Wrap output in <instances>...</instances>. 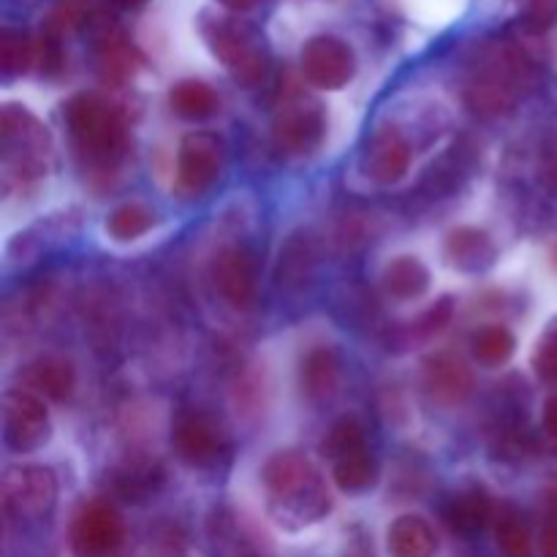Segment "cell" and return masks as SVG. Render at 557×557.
I'll use <instances>...</instances> for the list:
<instances>
[{
  "mask_svg": "<svg viewBox=\"0 0 557 557\" xmlns=\"http://www.w3.org/2000/svg\"><path fill=\"white\" fill-rule=\"evenodd\" d=\"M275 520L286 528L313 525L332 511V495L319 468L299 451H277L261 468Z\"/></svg>",
  "mask_w": 557,
  "mask_h": 557,
  "instance_id": "6da1fadb",
  "label": "cell"
},
{
  "mask_svg": "<svg viewBox=\"0 0 557 557\" xmlns=\"http://www.w3.org/2000/svg\"><path fill=\"white\" fill-rule=\"evenodd\" d=\"M65 128L74 139L76 156L96 169H114L131 147L125 117L98 92H76L63 107Z\"/></svg>",
  "mask_w": 557,
  "mask_h": 557,
  "instance_id": "7a4b0ae2",
  "label": "cell"
},
{
  "mask_svg": "<svg viewBox=\"0 0 557 557\" xmlns=\"http://www.w3.org/2000/svg\"><path fill=\"white\" fill-rule=\"evenodd\" d=\"M531 79V65L511 44H487L473 63L466 85V103L479 117L511 112L522 85Z\"/></svg>",
  "mask_w": 557,
  "mask_h": 557,
  "instance_id": "3957f363",
  "label": "cell"
},
{
  "mask_svg": "<svg viewBox=\"0 0 557 557\" xmlns=\"http://www.w3.org/2000/svg\"><path fill=\"white\" fill-rule=\"evenodd\" d=\"M199 30L218 63L243 87H256L270 71V52L259 33L234 16L205 14Z\"/></svg>",
  "mask_w": 557,
  "mask_h": 557,
  "instance_id": "277c9868",
  "label": "cell"
},
{
  "mask_svg": "<svg viewBox=\"0 0 557 557\" xmlns=\"http://www.w3.org/2000/svg\"><path fill=\"white\" fill-rule=\"evenodd\" d=\"M0 150L3 169L20 183L47 174L52 161V136L47 125L20 103H5L0 112Z\"/></svg>",
  "mask_w": 557,
  "mask_h": 557,
  "instance_id": "5b68a950",
  "label": "cell"
},
{
  "mask_svg": "<svg viewBox=\"0 0 557 557\" xmlns=\"http://www.w3.org/2000/svg\"><path fill=\"white\" fill-rule=\"evenodd\" d=\"M326 136V112L315 98L292 92L283 98L272 117V139L286 156L302 158L321 147Z\"/></svg>",
  "mask_w": 557,
  "mask_h": 557,
  "instance_id": "8992f818",
  "label": "cell"
},
{
  "mask_svg": "<svg viewBox=\"0 0 557 557\" xmlns=\"http://www.w3.org/2000/svg\"><path fill=\"white\" fill-rule=\"evenodd\" d=\"M228 161V145L215 131H194L183 136L177 152V190L201 196L221 180Z\"/></svg>",
  "mask_w": 557,
  "mask_h": 557,
  "instance_id": "52a82bcc",
  "label": "cell"
},
{
  "mask_svg": "<svg viewBox=\"0 0 557 557\" xmlns=\"http://www.w3.org/2000/svg\"><path fill=\"white\" fill-rule=\"evenodd\" d=\"M174 455L194 468H212L228 451L221 424L199 408H183L172 422Z\"/></svg>",
  "mask_w": 557,
  "mask_h": 557,
  "instance_id": "ba28073f",
  "label": "cell"
},
{
  "mask_svg": "<svg viewBox=\"0 0 557 557\" xmlns=\"http://www.w3.org/2000/svg\"><path fill=\"white\" fill-rule=\"evenodd\" d=\"M52 435V422H49L47 406L36 392L11 389L3 397V441L9 449L36 451Z\"/></svg>",
  "mask_w": 557,
  "mask_h": 557,
  "instance_id": "9c48e42d",
  "label": "cell"
},
{
  "mask_svg": "<svg viewBox=\"0 0 557 557\" xmlns=\"http://www.w3.org/2000/svg\"><path fill=\"white\" fill-rule=\"evenodd\" d=\"M302 76L319 90H343L357 74V54L343 38L337 36H313L305 41Z\"/></svg>",
  "mask_w": 557,
  "mask_h": 557,
  "instance_id": "30bf717a",
  "label": "cell"
},
{
  "mask_svg": "<svg viewBox=\"0 0 557 557\" xmlns=\"http://www.w3.org/2000/svg\"><path fill=\"white\" fill-rule=\"evenodd\" d=\"M58 500V479L44 466H14L3 473V504L16 517L49 515Z\"/></svg>",
  "mask_w": 557,
  "mask_h": 557,
  "instance_id": "8fae6325",
  "label": "cell"
},
{
  "mask_svg": "<svg viewBox=\"0 0 557 557\" xmlns=\"http://www.w3.org/2000/svg\"><path fill=\"white\" fill-rule=\"evenodd\" d=\"M123 536V520L107 500H90L82 506L71 525V547L79 557H109L117 553Z\"/></svg>",
  "mask_w": 557,
  "mask_h": 557,
  "instance_id": "7c38bea8",
  "label": "cell"
},
{
  "mask_svg": "<svg viewBox=\"0 0 557 557\" xmlns=\"http://www.w3.org/2000/svg\"><path fill=\"white\" fill-rule=\"evenodd\" d=\"M212 281H215L218 294L237 310L253 308L256 297H259L256 259L250 250L239 248V245L223 248L218 253L215 264H212Z\"/></svg>",
  "mask_w": 557,
  "mask_h": 557,
  "instance_id": "4fadbf2b",
  "label": "cell"
},
{
  "mask_svg": "<svg viewBox=\"0 0 557 557\" xmlns=\"http://www.w3.org/2000/svg\"><path fill=\"white\" fill-rule=\"evenodd\" d=\"M422 384L438 406H460L473 395V370L455 354H430L422 362Z\"/></svg>",
  "mask_w": 557,
  "mask_h": 557,
  "instance_id": "5bb4252c",
  "label": "cell"
},
{
  "mask_svg": "<svg viewBox=\"0 0 557 557\" xmlns=\"http://www.w3.org/2000/svg\"><path fill=\"white\" fill-rule=\"evenodd\" d=\"M362 163L373 183L395 185L406 177L408 166H411V145L392 125L389 128H381L370 136Z\"/></svg>",
  "mask_w": 557,
  "mask_h": 557,
  "instance_id": "9a60e30c",
  "label": "cell"
},
{
  "mask_svg": "<svg viewBox=\"0 0 557 557\" xmlns=\"http://www.w3.org/2000/svg\"><path fill=\"white\" fill-rule=\"evenodd\" d=\"M446 259L451 267L462 272H482L487 267H493L498 248L490 239L487 232L476 226H457L451 228L449 237H446Z\"/></svg>",
  "mask_w": 557,
  "mask_h": 557,
  "instance_id": "2e32d148",
  "label": "cell"
},
{
  "mask_svg": "<svg viewBox=\"0 0 557 557\" xmlns=\"http://www.w3.org/2000/svg\"><path fill=\"white\" fill-rule=\"evenodd\" d=\"M386 547L392 557H433L438 549L433 525L419 515H400L389 525Z\"/></svg>",
  "mask_w": 557,
  "mask_h": 557,
  "instance_id": "e0dca14e",
  "label": "cell"
},
{
  "mask_svg": "<svg viewBox=\"0 0 557 557\" xmlns=\"http://www.w3.org/2000/svg\"><path fill=\"white\" fill-rule=\"evenodd\" d=\"M299 386L308 400H330L341 386V362L330 348H313L299 364Z\"/></svg>",
  "mask_w": 557,
  "mask_h": 557,
  "instance_id": "ac0fdd59",
  "label": "cell"
},
{
  "mask_svg": "<svg viewBox=\"0 0 557 557\" xmlns=\"http://www.w3.org/2000/svg\"><path fill=\"white\" fill-rule=\"evenodd\" d=\"M495 515V504L484 487H468L466 493L457 495L446 509V522L451 531L462 533V536H473L482 533L490 525Z\"/></svg>",
  "mask_w": 557,
  "mask_h": 557,
  "instance_id": "d6986e66",
  "label": "cell"
},
{
  "mask_svg": "<svg viewBox=\"0 0 557 557\" xmlns=\"http://www.w3.org/2000/svg\"><path fill=\"white\" fill-rule=\"evenodd\" d=\"M384 283L386 297L397 299V302H408V299H419L430 288V270L417 259V256H397L384 267Z\"/></svg>",
  "mask_w": 557,
  "mask_h": 557,
  "instance_id": "ffe728a7",
  "label": "cell"
},
{
  "mask_svg": "<svg viewBox=\"0 0 557 557\" xmlns=\"http://www.w3.org/2000/svg\"><path fill=\"white\" fill-rule=\"evenodd\" d=\"M141 69V54L131 47L125 38L120 36H107L98 44L96 52V71L107 85H125L128 79H134L136 71Z\"/></svg>",
  "mask_w": 557,
  "mask_h": 557,
  "instance_id": "44dd1931",
  "label": "cell"
},
{
  "mask_svg": "<svg viewBox=\"0 0 557 557\" xmlns=\"http://www.w3.org/2000/svg\"><path fill=\"white\" fill-rule=\"evenodd\" d=\"M315 267V248L308 234H294L281 248L277 256V286L281 288H302L310 281Z\"/></svg>",
  "mask_w": 557,
  "mask_h": 557,
  "instance_id": "7402d4cb",
  "label": "cell"
},
{
  "mask_svg": "<svg viewBox=\"0 0 557 557\" xmlns=\"http://www.w3.org/2000/svg\"><path fill=\"white\" fill-rule=\"evenodd\" d=\"M169 107L177 117L199 123V120L212 117L221 107V98L207 82L201 79H183L169 90Z\"/></svg>",
  "mask_w": 557,
  "mask_h": 557,
  "instance_id": "603a6c76",
  "label": "cell"
},
{
  "mask_svg": "<svg viewBox=\"0 0 557 557\" xmlns=\"http://www.w3.org/2000/svg\"><path fill=\"white\" fill-rule=\"evenodd\" d=\"M27 384L44 397L54 403H63L74 392L76 373L74 364L63 357H41L27 368Z\"/></svg>",
  "mask_w": 557,
  "mask_h": 557,
  "instance_id": "cb8c5ba5",
  "label": "cell"
},
{
  "mask_svg": "<svg viewBox=\"0 0 557 557\" xmlns=\"http://www.w3.org/2000/svg\"><path fill=\"white\" fill-rule=\"evenodd\" d=\"M332 476L343 493H362V490L373 487L375 476H379V462L370 455V449L354 451V455L332 462Z\"/></svg>",
  "mask_w": 557,
  "mask_h": 557,
  "instance_id": "d4e9b609",
  "label": "cell"
},
{
  "mask_svg": "<svg viewBox=\"0 0 557 557\" xmlns=\"http://www.w3.org/2000/svg\"><path fill=\"white\" fill-rule=\"evenodd\" d=\"M517 351V337L511 335L509 326L504 324H487L473 335V357L484 364V368H500L509 362Z\"/></svg>",
  "mask_w": 557,
  "mask_h": 557,
  "instance_id": "484cf974",
  "label": "cell"
},
{
  "mask_svg": "<svg viewBox=\"0 0 557 557\" xmlns=\"http://www.w3.org/2000/svg\"><path fill=\"white\" fill-rule=\"evenodd\" d=\"M36 63V41L20 27H3L0 33V69L5 76H22Z\"/></svg>",
  "mask_w": 557,
  "mask_h": 557,
  "instance_id": "4316f807",
  "label": "cell"
},
{
  "mask_svg": "<svg viewBox=\"0 0 557 557\" xmlns=\"http://www.w3.org/2000/svg\"><path fill=\"white\" fill-rule=\"evenodd\" d=\"M152 226H156V212H152L150 207L139 205V201H128V205L114 207L107 218L109 237L120 239V243L141 237V234L150 232Z\"/></svg>",
  "mask_w": 557,
  "mask_h": 557,
  "instance_id": "83f0119b",
  "label": "cell"
},
{
  "mask_svg": "<svg viewBox=\"0 0 557 557\" xmlns=\"http://www.w3.org/2000/svg\"><path fill=\"white\" fill-rule=\"evenodd\" d=\"M368 449V441H364V428L357 417H341L332 424L330 435L324 441V451L332 462L341 460V457L354 455V451Z\"/></svg>",
  "mask_w": 557,
  "mask_h": 557,
  "instance_id": "f1b7e54d",
  "label": "cell"
},
{
  "mask_svg": "<svg viewBox=\"0 0 557 557\" xmlns=\"http://www.w3.org/2000/svg\"><path fill=\"white\" fill-rule=\"evenodd\" d=\"M495 536H498V547L504 557H533L531 528H528L525 522H522V517H517L515 511L500 517Z\"/></svg>",
  "mask_w": 557,
  "mask_h": 557,
  "instance_id": "f546056e",
  "label": "cell"
},
{
  "mask_svg": "<svg viewBox=\"0 0 557 557\" xmlns=\"http://www.w3.org/2000/svg\"><path fill=\"white\" fill-rule=\"evenodd\" d=\"M520 25L531 33H547L557 25V0H517Z\"/></svg>",
  "mask_w": 557,
  "mask_h": 557,
  "instance_id": "4dcf8cb0",
  "label": "cell"
},
{
  "mask_svg": "<svg viewBox=\"0 0 557 557\" xmlns=\"http://www.w3.org/2000/svg\"><path fill=\"white\" fill-rule=\"evenodd\" d=\"M533 368L544 384H557V321L549 324L539 341L536 354H533Z\"/></svg>",
  "mask_w": 557,
  "mask_h": 557,
  "instance_id": "1f68e13d",
  "label": "cell"
},
{
  "mask_svg": "<svg viewBox=\"0 0 557 557\" xmlns=\"http://www.w3.org/2000/svg\"><path fill=\"white\" fill-rule=\"evenodd\" d=\"M451 315H455V299H451V297H441L438 302L430 305V308L422 313V319L417 321V332L422 337L441 335V332H444L446 326H449Z\"/></svg>",
  "mask_w": 557,
  "mask_h": 557,
  "instance_id": "d6a6232c",
  "label": "cell"
},
{
  "mask_svg": "<svg viewBox=\"0 0 557 557\" xmlns=\"http://www.w3.org/2000/svg\"><path fill=\"white\" fill-rule=\"evenodd\" d=\"M36 63L41 65L44 74H58L63 69V49H60L58 36L52 30L44 33L36 41Z\"/></svg>",
  "mask_w": 557,
  "mask_h": 557,
  "instance_id": "836d02e7",
  "label": "cell"
},
{
  "mask_svg": "<svg viewBox=\"0 0 557 557\" xmlns=\"http://www.w3.org/2000/svg\"><path fill=\"white\" fill-rule=\"evenodd\" d=\"M542 557H557V520H549L542 531Z\"/></svg>",
  "mask_w": 557,
  "mask_h": 557,
  "instance_id": "e575fe53",
  "label": "cell"
},
{
  "mask_svg": "<svg viewBox=\"0 0 557 557\" xmlns=\"http://www.w3.org/2000/svg\"><path fill=\"white\" fill-rule=\"evenodd\" d=\"M346 557H375L373 544H370V539L362 536V533H357V536H354L351 542H348Z\"/></svg>",
  "mask_w": 557,
  "mask_h": 557,
  "instance_id": "d590c367",
  "label": "cell"
},
{
  "mask_svg": "<svg viewBox=\"0 0 557 557\" xmlns=\"http://www.w3.org/2000/svg\"><path fill=\"white\" fill-rule=\"evenodd\" d=\"M544 433L557 444V395L549 397V403L544 406Z\"/></svg>",
  "mask_w": 557,
  "mask_h": 557,
  "instance_id": "8d00e7d4",
  "label": "cell"
},
{
  "mask_svg": "<svg viewBox=\"0 0 557 557\" xmlns=\"http://www.w3.org/2000/svg\"><path fill=\"white\" fill-rule=\"evenodd\" d=\"M215 3H221L223 9L234 11V14H243V11L253 9V5L259 3V0H215Z\"/></svg>",
  "mask_w": 557,
  "mask_h": 557,
  "instance_id": "74e56055",
  "label": "cell"
},
{
  "mask_svg": "<svg viewBox=\"0 0 557 557\" xmlns=\"http://www.w3.org/2000/svg\"><path fill=\"white\" fill-rule=\"evenodd\" d=\"M112 3L125 5V9H139V5H145L147 0H112Z\"/></svg>",
  "mask_w": 557,
  "mask_h": 557,
  "instance_id": "f35d334b",
  "label": "cell"
},
{
  "mask_svg": "<svg viewBox=\"0 0 557 557\" xmlns=\"http://www.w3.org/2000/svg\"><path fill=\"white\" fill-rule=\"evenodd\" d=\"M549 509H553V520H557V487L549 493Z\"/></svg>",
  "mask_w": 557,
  "mask_h": 557,
  "instance_id": "ab89813d",
  "label": "cell"
},
{
  "mask_svg": "<svg viewBox=\"0 0 557 557\" xmlns=\"http://www.w3.org/2000/svg\"><path fill=\"white\" fill-rule=\"evenodd\" d=\"M239 557H259V555H253V553H243Z\"/></svg>",
  "mask_w": 557,
  "mask_h": 557,
  "instance_id": "60d3db41",
  "label": "cell"
}]
</instances>
